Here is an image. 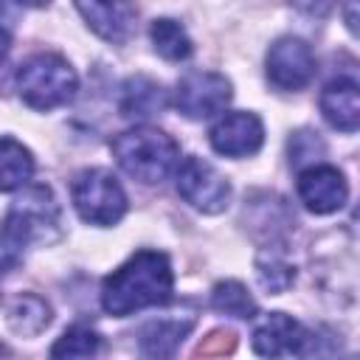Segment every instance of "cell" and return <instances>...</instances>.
I'll list each match as a JSON object with an SVG mask.
<instances>
[{
    "label": "cell",
    "instance_id": "11",
    "mask_svg": "<svg viewBox=\"0 0 360 360\" xmlns=\"http://www.w3.org/2000/svg\"><path fill=\"white\" fill-rule=\"evenodd\" d=\"M301 332H304V326L295 318H290L287 312H270L256 323V329L250 335V346L259 357L278 360L287 352H295Z\"/></svg>",
    "mask_w": 360,
    "mask_h": 360
},
{
    "label": "cell",
    "instance_id": "22",
    "mask_svg": "<svg viewBox=\"0 0 360 360\" xmlns=\"http://www.w3.org/2000/svg\"><path fill=\"white\" fill-rule=\"evenodd\" d=\"M256 276H259V284H262L267 292H273V295L284 292V290L295 281L292 264L284 262V259L276 256V253H262V256L256 259Z\"/></svg>",
    "mask_w": 360,
    "mask_h": 360
},
{
    "label": "cell",
    "instance_id": "2",
    "mask_svg": "<svg viewBox=\"0 0 360 360\" xmlns=\"http://www.w3.org/2000/svg\"><path fill=\"white\" fill-rule=\"evenodd\" d=\"M59 236V205L48 186H28L0 222V270H11L22 262L34 242H51Z\"/></svg>",
    "mask_w": 360,
    "mask_h": 360
},
{
    "label": "cell",
    "instance_id": "24",
    "mask_svg": "<svg viewBox=\"0 0 360 360\" xmlns=\"http://www.w3.org/2000/svg\"><path fill=\"white\" fill-rule=\"evenodd\" d=\"M8 51H11V37H8V31L0 28V73H3V65H6Z\"/></svg>",
    "mask_w": 360,
    "mask_h": 360
},
{
    "label": "cell",
    "instance_id": "7",
    "mask_svg": "<svg viewBox=\"0 0 360 360\" xmlns=\"http://www.w3.org/2000/svg\"><path fill=\"white\" fill-rule=\"evenodd\" d=\"M231 82L214 70H191L177 82L174 104L186 118H211L231 101Z\"/></svg>",
    "mask_w": 360,
    "mask_h": 360
},
{
    "label": "cell",
    "instance_id": "16",
    "mask_svg": "<svg viewBox=\"0 0 360 360\" xmlns=\"http://www.w3.org/2000/svg\"><path fill=\"white\" fill-rule=\"evenodd\" d=\"M51 304L34 292H22L8 304L6 321L11 326V332L22 335V338H37L39 332H45L51 326Z\"/></svg>",
    "mask_w": 360,
    "mask_h": 360
},
{
    "label": "cell",
    "instance_id": "3",
    "mask_svg": "<svg viewBox=\"0 0 360 360\" xmlns=\"http://www.w3.org/2000/svg\"><path fill=\"white\" fill-rule=\"evenodd\" d=\"M115 163L138 183H163L180 166V146L172 135L155 127H135L112 138L110 143Z\"/></svg>",
    "mask_w": 360,
    "mask_h": 360
},
{
    "label": "cell",
    "instance_id": "21",
    "mask_svg": "<svg viewBox=\"0 0 360 360\" xmlns=\"http://www.w3.org/2000/svg\"><path fill=\"white\" fill-rule=\"evenodd\" d=\"M295 354L298 360H343V340L332 326H315L301 332Z\"/></svg>",
    "mask_w": 360,
    "mask_h": 360
},
{
    "label": "cell",
    "instance_id": "4",
    "mask_svg": "<svg viewBox=\"0 0 360 360\" xmlns=\"http://www.w3.org/2000/svg\"><path fill=\"white\" fill-rule=\"evenodd\" d=\"M17 93L31 110H56L73 101L79 90V76L70 62L59 53H34L17 68Z\"/></svg>",
    "mask_w": 360,
    "mask_h": 360
},
{
    "label": "cell",
    "instance_id": "14",
    "mask_svg": "<svg viewBox=\"0 0 360 360\" xmlns=\"http://www.w3.org/2000/svg\"><path fill=\"white\" fill-rule=\"evenodd\" d=\"M321 112L323 118L340 129V132H354L360 127V96L357 84L352 79H332L323 93H321Z\"/></svg>",
    "mask_w": 360,
    "mask_h": 360
},
{
    "label": "cell",
    "instance_id": "1",
    "mask_svg": "<svg viewBox=\"0 0 360 360\" xmlns=\"http://www.w3.org/2000/svg\"><path fill=\"white\" fill-rule=\"evenodd\" d=\"M174 273L160 250H138L101 281V307L107 315L124 318L146 307H160L172 298Z\"/></svg>",
    "mask_w": 360,
    "mask_h": 360
},
{
    "label": "cell",
    "instance_id": "20",
    "mask_svg": "<svg viewBox=\"0 0 360 360\" xmlns=\"http://www.w3.org/2000/svg\"><path fill=\"white\" fill-rule=\"evenodd\" d=\"M101 352V335L87 326H70L51 349V360H96Z\"/></svg>",
    "mask_w": 360,
    "mask_h": 360
},
{
    "label": "cell",
    "instance_id": "12",
    "mask_svg": "<svg viewBox=\"0 0 360 360\" xmlns=\"http://www.w3.org/2000/svg\"><path fill=\"white\" fill-rule=\"evenodd\" d=\"M194 318H158L143 323L138 332V354L141 360H172L180 343L188 338Z\"/></svg>",
    "mask_w": 360,
    "mask_h": 360
},
{
    "label": "cell",
    "instance_id": "5",
    "mask_svg": "<svg viewBox=\"0 0 360 360\" xmlns=\"http://www.w3.org/2000/svg\"><path fill=\"white\" fill-rule=\"evenodd\" d=\"M73 208L90 225L110 228L127 214V194L107 169H82L70 186Z\"/></svg>",
    "mask_w": 360,
    "mask_h": 360
},
{
    "label": "cell",
    "instance_id": "15",
    "mask_svg": "<svg viewBox=\"0 0 360 360\" xmlns=\"http://www.w3.org/2000/svg\"><path fill=\"white\" fill-rule=\"evenodd\" d=\"M166 104H169V98H166L163 84L138 73V76H129L124 82L118 110L124 118H152V115L163 112Z\"/></svg>",
    "mask_w": 360,
    "mask_h": 360
},
{
    "label": "cell",
    "instance_id": "13",
    "mask_svg": "<svg viewBox=\"0 0 360 360\" xmlns=\"http://www.w3.org/2000/svg\"><path fill=\"white\" fill-rule=\"evenodd\" d=\"M76 11L107 42L118 45L132 34L135 6L129 3H76Z\"/></svg>",
    "mask_w": 360,
    "mask_h": 360
},
{
    "label": "cell",
    "instance_id": "23",
    "mask_svg": "<svg viewBox=\"0 0 360 360\" xmlns=\"http://www.w3.org/2000/svg\"><path fill=\"white\" fill-rule=\"evenodd\" d=\"M287 149H290V163H292V166H301L304 160H318V158L326 152V146H323V141L318 138V132H309V129L292 132Z\"/></svg>",
    "mask_w": 360,
    "mask_h": 360
},
{
    "label": "cell",
    "instance_id": "8",
    "mask_svg": "<svg viewBox=\"0 0 360 360\" xmlns=\"http://www.w3.org/2000/svg\"><path fill=\"white\" fill-rule=\"evenodd\" d=\"M267 79L278 90H304L315 76V56L312 48L298 37H281L267 51Z\"/></svg>",
    "mask_w": 360,
    "mask_h": 360
},
{
    "label": "cell",
    "instance_id": "9",
    "mask_svg": "<svg viewBox=\"0 0 360 360\" xmlns=\"http://www.w3.org/2000/svg\"><path fill=\"white\" fill-rule=\"evenodd\" d=\"M211 146L225 158H248L256 155L264 143V124L256 112H225L208 132Z\"/></svg>",
    "mask_w": 360,
    "mask_h": 360
},
{
    "label": "cell",
    "instance_id": "6",
    "mask_svg": "<svg viewBox=\"0 0 360 360\" xmlns=\"http://www.w3.org/2000/svg\"><path fill=\"white\" fill-rule=\"evenodd\" d=\"M177 191L180 197L202 214H219L228 208L231 183L202 158H186L177 166Z\"/></svg>",
    "mask_w": 360,
    "mask_h": 360
},
{
    "label": "cell",
    "instance_id": "19",
    "mask_svg": "<svg viewBox=\"0 0 360 360\" xmlns=\"http://www.w3.org/2000/svg\"><path fill=\"white\" fill-rule=\"evenodd\" d=\"M211 307L222 315H231V318H242V321H250L256 318V301L253 295L248 292V287L242 281H219L214 290H211Z\"/></svg>",
    "mask_w": 360,
    "mask_h": 360
},
{
    "label": "cell",
    "instance_id": "10",
    "mask_svg": "<svg viewBox=\"0 0 360 360\" xmlns=\"http://www.w3.org/2000/svg\"><path fill=\"white\" fill-rule=\"evenodd\" d=\"M298 197L312 214H332L346 205L349 183L335 166L315 163L298 174Z\"/></svg>",
    "mask_w": 360,
    "mask_h": 360
},
{
    "label": "cell",
    "instance_id": "18",
    "mask_svg": "<svg viewBox=\"0 0 360 360\" xmlns=\"http://www.w3.org/2000/svg\"><path fill=\"white\" fill-rule=\"evenodd\" d=\"M149 37H152L155 53H160V56L169 59V62H183V59H188L191 51H194L191 37H188L186 28H183L177 20H172V17H158V20H152Z\"/></svg>",
    "mask_w": 360,
    "mask_h": 360
},
{
    "label": "cell",
    "instance_id": "17",
    "mask_svg": "<svg viewBox=\"0 0 360 360\" xmlns=\"http://www.w3.org/2000/svg\"><path fill=\"white\" fill-rule=\"evenodd\" d=\"M31 174H34L31 152L14 138H0V191H14L28 186Z\"/></svg>",
    "mask_w": 360,
    "mask_h": 360
}]
</instances>
